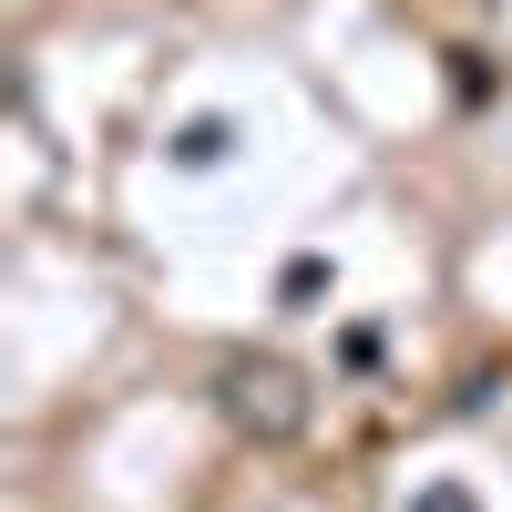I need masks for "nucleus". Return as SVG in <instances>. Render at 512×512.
Segmentation results:
<instances>
[{"label": "nucleus", "mask_w": 512, "mask_h": 512, "mask_svg": "<svg viewBox=\"0 0 512 512\" xmlns=\"http://www.w3.org/2000/svg\"><path fill=\"white\" fill-rule=\"evenodd\" d=\"M216 390H226V420H236L256 451H287L297 431H308V410H318L308 369H287V359H236Z\"/></svg>", "instance_id": "1"}, {"label": "nucleus", "mask_w": 512, "mask_h": 512, "mask_svg": "<svg viewBox=\"0 0 512 512\" xmlns=\"http://www.w3.org/2000/svg\"><path fill=\"white\" fill-rule=\"evenodd\" d=\"M410 512H482V502L461 492V482H420V492H410Z\"/></svg>", "instance_id": "3"}, {"label": "nucleus", "mask_w": 512, "mask_h": 512, "mask_svg": "<svg viewBox=\"0 0 512 512\" xmlns=\"http://www.w3.org/2000/svg\"><path fill=\"white\" fill-rule=\"evenodd\" d=\"M175 154H185V164H216V154H226V123H185Z\"/></svg>", "instance_id": "2"}]
</instances>
